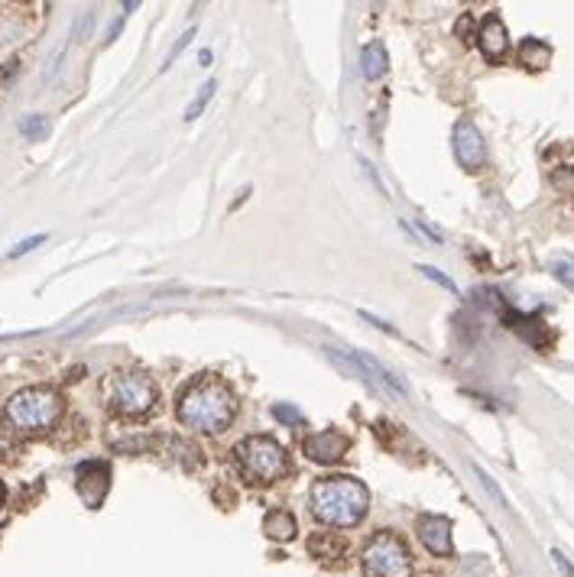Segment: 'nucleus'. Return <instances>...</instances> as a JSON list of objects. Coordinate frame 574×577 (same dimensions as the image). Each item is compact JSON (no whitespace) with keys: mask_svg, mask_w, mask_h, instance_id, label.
Returning <instances> with one entry per match:
<instances>
[{"mask_svg":"<svg viewBox=\"0 0 574 577\" xmlns=\"http://www.w3.org/2000/svg\"><path fill=\"white\" fill-rule=\"evenodd\" d=\"M178 422L202 435H218L234 422L237 399L224 380L218 376H195L186 390L178 392L176 402Z\"/></svg>","mask_w":574,"mask_h":577,"instance_id":"obj_1","label":"nucleus"},{"mask_svg":"<svg viewBox=\"0 0 574 577\" xmlns=\"http://www.w3.org/2000/svg\"><path fill=\"white\" fill-rule=\"evenodd\" d=\"M370 493L360 480L341 473V477H322L312 487V512L315 519L334 528H351L367 516Z\"/></svg>","mask_w":574,"mask_h":577,"instance_id":"obj_2","label":"nucleus"},{"mask_svg":"<svg viewBox=\"0 0 574 577\" xmlns=\"http://www.w3.org/2000/svg\"><path fill=\"white\" fill-rule=\"evenodd\" d=\"M59 415H62V396L52 386H30V390L14 392L4 409L7 425L20 435L49 431L59 422Z\"/></svg>","mask_w":574,"mask_h":577,"instance_id":"obj_3","label":"nucleus"},{"mask_svg":"<svg viewBox=\"0 0 574 577\" xmlns=\"http://www.w3.org/2000/svg\"><path fill=\"white\" fill-rule=\"evenodd\" d=\"M234 461L241 473L257 487H269L276 480H283L289 471V457L286 447L269 435H251L234 447Z\"/></svg>","mask_w":574,"mask_h":577,"instance_id":"obj_4","label":"nucleus"},{"mask_svg":"<svg viewBox=\"0 0 574 577\" xmlns=\"http://www.w3.org/2000/svg\"><path fill=\"white\" fill-rule=\"evenodd\" d=\"M105 399L111 412L123 415V419H143L146 412H153L156 399V383L150 380L140 370H130V374H114L105 383Z\"/></svg>","mask_w":574,"mask_h":577,"instance_id":"obj_5","label":"nucleus"},{"mask_svg":"<svg viewBox=\"0 0 574 577\" xmlns=\"http://www.w3.org/2000/svg\"><path fill=\"white\" fill-rule=\"evenodd\" d=\"M364 571L370 577H409L413 554L396 532H377L364 548Z\"/></svg>","mask_w":574,"mask_h":577,"instance_id":"obj_6","label":"nucleus"},{"mask_svg":"<svg viewBox=\"0 0 574 577\" xmlns=\"http://www.w3.org/2000/svg\"><path fill=\"white\" fill-rule=\"evenodd\" d=\"M328 357H334L341 366H348L351 374L357 376V380L370 383L373 390L380 392H389V396H405V383L399 380L389 366H383L377 357H370V354H360V350H341V347H328Z\"/></svg>","mask_w":574,"mask_h":577,"instance_id":"obj_7","label":"nucleus"},{"mask_svg":"<svg viewBox=\"0 0 574 577\" xmlns=\"http://www.w3.org/2000/svg\"><path fill=\"white\" fill-rule=\"evenodd\" d=\"M451 147H454V159L461 163V169L478 172L487 163V143L480 137V131L470 121H458L451 133Z\"/></svg>","mask_w":574,"mask_h":577,"instance_id":"obj_8","label":"nucleus"},{"mask_svg":"<svg viewBox=\"0 0 574 577\" xmlns=\"http://www.w3.org/2000/svg\"><path fill=\"white\" fill-rule=\"evenodd\" d=\"M75 487H78L81 500L97 509L101 500H105L107 487H111V467L105 461H85L78 464V471H75Z\"/></svg>","mask_w":574,"mask_h":577,"instance_id":"obj_9","label":"nucleus"},{"mask_svg":"<svg viewBox=\"0 0 574 577\" xmlns=\"http://www.w3.org/2000/svg\"><path fill=\"white\" fill-rule=\"evenodd\" d=\"M302 447H305V455L315 464H334L348 455L351 438L348 435H341V431L328 428V431H318V435H308Z\"/></svg>","mask_w":574,"mask_h":577,"instance_id":"obj_10","label":"nucleus"},{"mask_svg":"<svg viewBox=\"0 0 574 577\" xmlns=\"http://www.w3.org/2000/svg\"><path fill=\"white\" fill-rule=\"evenodd\" d=\"M415 532H419L422 545L429 548L435 558H448L451 554V522L445 516H419L415 522Z\"/></svg>","mask_w":574,"mask_h":577,"instance_id":"obj_11","label":"nucleus"},{"mask_svg":"<svg viewBox=\"0 0 574 577\" xmlns=\"http://www.w3.org/2000/svg\"><path fill=\"white\" fill-rule=\"evenodd\" d=\"M478 42H480V52H484L487 59H494V62L506 56V50H510V36H506V26H503V20L497 17V14H490V17L480 23Z\"/></svg>","mask_w":574,"mask_h":577,"instance_id":"obj_12","label":"nucleus"},{"mask_svg":"<svg viewBox=\"0 0 574 577\" xmlns=\"http://www.w3.org/2000/svg\"><path fill=\"white\" fill-rule=\"evenodd\" d=\"M263 532H267L273 542H292L296 532H299V526L292 519V512L273 509V512H267V519H263Z\"/></svg>","mask_w":574,"mask_h":577,"instance_id":"obj_13","label":"nucleus"},{"mask_svg":"<svg viewBox=\"0 0 574 577\" xmlns=\"http://www.w3.org/2000/svg\"><path fill=\"white\" fill-rule=\"evenodd\" d=\"M360 72H364L367 82H377L387 75V50L383 42H367L364 52H360Z\"/></svg>","mask_w":574,"mask_h":577,"instance_id":"obj_14","label":"nucleus"},{"mask_svg":"<svg viewBox=\"0 0 574 577\" xmlns=\"http://www.w3.org/2000/svg\"><path fill=\"white\" fill-rule=\"evenodd\" d=\"M519 62L526 68H533V72H539V68H545L551 62V46L542 40H523V46H519Z\"/></svg>","mask_w":574,"mask_h":577,"instance_id":"obj_15","label":"nucleus"},{"mask_svg":"<svg viewBox=\"0 0 574 577\" xmlns=\"http://www.w3.org/2000/svg\"><path fill=\"white\" fill-rule=\"evenodd\" d=\"M308 552L315 554L318 561H338L344 554V542L338 536H332V532H322V536L308 542Z\"/></svg>","mask_w":574,"mask_h":577,"instance_id":"obj_16","label":"nucleus"},{"mask_svg":"<svg viewBox=\"0 0 574 577\" xmlns=\"http://www.w3.org/2000/svg\"><path fill=\"white\" fill-rule=\"evenodd\" d=\"M549 273L559 279L565 289H571V293H574V257H571V253H555V257H551V263H549Z\"/></svg>","mask_w":574,"mask_h":577,"instance_id":"obj_17","label":"nucleus"},{"mask_svg":"<svg viewBox=\"0 0 574 577\" xmlns=\"http://www.w3.org/2000/svg\"><path fill=\"white\" fill-rule=\"evenodd\" d=\"M474 477L480 480V487H484L487 493H490V500H494V503L500 506V509H506V506H510V503H506V496H503V490L497 487V480L490 477V473H487L484 467H480V464H474Z\"/></svg>","mask_w":574,"mask_h":577,"instance_id":"obj_18","label":"nucleus"},{"mask_svg":"<svg viewBox=\"0 0 574 577\" xmlns=\"http://www.w3.org/2000/svg\"><path fill=\"white\" fill-rule=\"evenodd\" d=\"M214 88H218V85H214V82H205V88L198 91V95H195V101H192V104H188L186 121H198V117H202V111H205V107H208V101H211V95H214Z\"/></svg>","mask_w":574,"mask_h":577,"instance_id":"obj_19","label":"nucleus"},{"mask_svg":"<svg viewBox=\"0 0 574 577\" xmlns=\"http://www.w3.org/2000/svg\"><path fill=\"white\" fill-rule=\"evenodd\" d=\"M20 133H23L26 140H40V137H46V133H49L46 117H40V114L23 117V121H20Z\"/></svg>","mask_w":574,"mask_h":577,"instance_id":"obj_20","label":"nucleus"},{"mask_svg":"<svg viewBox=\"0 0 574 577\" xmlns=\"http://www.w3.org/2000/svg\"><path fill=\"white\" fill-rule=\"evenodd\" d=\"M273 415L279 419V422H286V425H305V415H302L296 406H286V402L273 406Z\"/></svg>","mask_w":574,"mask_h":577,"instance_id":"obj_21","label":"nucleus"},{"mask_svg":"<svg viewBox=\"0 0 574 577\" xmlns=\"http://www.w3.org/2000/svg\"><path fill=\"white\" fill-rule=\"evenodd\" d=\"M192 40H195V30H188V33H182V40H178L176 46H172L169 59H166V66H162V72H166V68H169L172 62H176V59L182 56V52H186V46H188V42H192Z\"/></svg>","mask_w":574,"mask_h":577,"instance_id":"obj_22","label":"nucleus"},{"mask_svg":"<svg viewBox=\"0 0 574 577\" xmlns=\"http://www.w3.org/2000/svg\"><path fill=\"white\" fill-rule=\"evenodd\" d=\"M42 240H46V237H42V234H36V237H30V240H23V244H16L14 250H10V260H16V257H23V253H30L32 247H40Z\"/></svg>","mask_w":574,"mask_h":577,"instance_id":"obj_23","label":"nucleus"},{"mask_svg":"<svg viewBox=\"0 0 574 577\" xmlns=\"http://www.w3.org/2000/svg\"><path fill=\"white\" fill-rule=\"evenodd\" d=\"M551 558H555V564H559V571L565 577H574V564H571V558H568L565 552H559V548H555V552H551Z\"/></svg>","mask_w":574,"mask_h":577,"instance_id":"obj_24","label":"nucleus"},{"mask_svg":"<svg viewBox=\"0 0 574 577\" xmlns=\"http://www.w3.org/2000/svg\"><path fill=\"white\" fill-rule=\"evenodd\" d=\"M419 273H425V276H429V279H435V283H442V285H445V289H454V283L445 276V273H442V269H435V266H419Z\"/></svg>","mask_w":574,"mask_h":577,"instance_id":"obj_25","label":"nucleus"},{"mask_svg":"<svg viewBox=\"0 0 574 577\" xmlns=\"http://www.w3.org/2000/svg\"><path fill=\"white\" fill-rule=\"evenodd\" d=\"M211 62V50H202V56H198V66H208Z\"/></svg>","mask_w":574,"mask_h":577,"instance_id":"obj_26","label":"nucleus"},{"mask_svg":"<svg viewBox=\"0 0 574 577\" xmlns=\"http://www.w3.org/2000/svg\"><path fill=\"white\" fill-rule=\"evenodd\" d=\"M0 506H4V487H0Z\"/></svg>","mask_w":574,"mask_h":577,"instance_id":"obj_27","label":"nucleus"}]
</instances>
